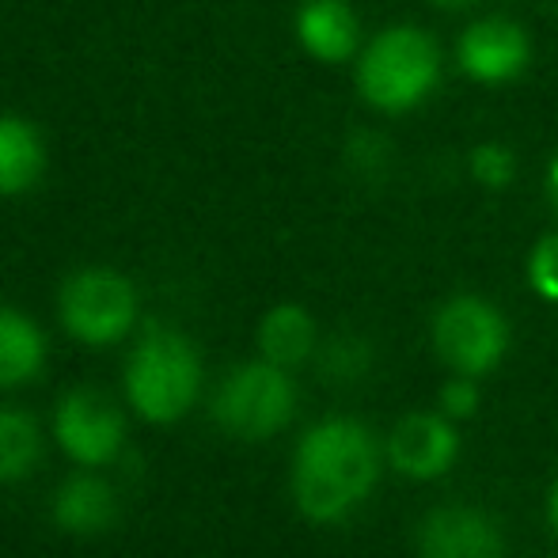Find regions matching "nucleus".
<instances>
[{
	"mask_svg": "<svg viewBox=\"0 0 558 558\" xmlns=\"http://www.w3.org/2000/svg\"><path fill=\"white\" fill-rule=\"evenodd\" d=\"M380 445L361 422L327 418L301 437L293 456V501L308 521L335 524L373 494Z\"/></svg>",
	"mask_w": 558,
	"mask_h": 558,
	"instance_id": "f257e3e1",
	"label": "nucleus"
},
{
	"mask_svg": "<svg viewBox=\"0 0 558 558\" xmlns=\"http://www.w3.org/2000/svg\"><path fill=\"white\" fill-rule=\"evenodd\" d=\"M202 391V357L186 335L148 327L125 361V399L148 426L179 422Z\"/></svg>",
	"mask_w": 558,
	"mask_h": 558,
	"instance_id": "f03ea898",
	"label": "nucleus"
},
{
	"mask_svg": "<svg viewBox=\"0 0 558 558\" xmlns=\"http://www.w3.org/2000/svg\"><path fill=\"white\" fill-rule=\"evenodd\" d=\"M441 81V50L434 35L411 23L384 27L357 58V92L384 114L414 111Z\"/></svg>",
	"mask_w": 558,
	"mask_h": 558,
	"instance_id": "7ed1b4c3",
	"label": "nucleus"
},
{
	"mask_svg": "<svg viewBox=\"0 0 558 558\" xmlns=\"http://www.w3.org/2000/svg\"><path fill=\"white\" fill-rule=\"evenodd\" d=\"M296 414V384L289 368L274 361H247L232 368L214 396V418L228 437L240 441H266L281 434Z\"/></svg>",
	"mask_w": 558,
	"mask_h": 558,
	"instance_id": "20e7f679",
	"label": "nucleus"
},
{
	"mask_svg": "<svg viewBox=\"0 0 558 558\" xmlns=\"http://www.w3.org/2000/svg\"><path fill=\"white\" fill-rule=\"evenodd\" d=\"M58 316L76 342L114 345L137 324V289L111 266H84L61 286Z\"/></svg>",
	"mask_w": 558,
	"mask_h": 558,
	"instance_id": "39448f33",
	"label": "nucleus"
},
{
	"mask_svg": "<svg viewBox=\"0 0 558 558\" xmlns=\"http://www.w3.org/2000/svg\"><path fill=\"white\" fill-rule=\"evenodd\" d=\"M434 350L452 373L483 376L506 357L509 324L483 296H452L434 316Z\"/></svg>",
	"mask_w": 558,
	"mask_h": 558,
	"instance_id": "423d86ee",
	"label": "nucleus"
},
{
	"mask_svg": "<svg viewBox=\"0 0 558 558\" xmlns=\"http://www.w3.org/2000/svg\"><path fill=\"white\" fill-rule=\"evenodd\" d=\"M53 441L81 468H104L122 452L125 418L104 388L81 384L65 391L53 407Z\"/></svg>",
	"mask_w": 558,
	"mask_h": 558,
	"instance_id": "0eeeda50",
	"label": "nucleus"
},
{
	"mask_svg": "<svg viewBox=\"0 0 558 558\" xmlns=\"http://www.w3.org/2000/svg\"><path fill=\"white\" fill-rule=\"evenodd\" d=\"M529 31L506 15L475 20L456 43V65L478 84H509L529 69Z\"/></svg>",
	"mask_w": 558,
	"mask_h": 558,
	"instance_id": "6e6552de",
	"label": "nucleus"
},
{
	"mask_svg": "<svg viewBox=\"0 0 558 558\" xmlns=\"http://www.w3.org/2000/svg\"><path fill=\"white\" fill-rule=\"evenodd\" d=\"M456 456H460V434H456L448 414L411 411L396 422L388 437L391 468L414 483H429V478L445 475L456 463Z\"/></svg>",
	"mask_w": 558,
	"mask_h": 558,
	"instance_id": "1a4fd4ad",
	"label": "nucleus"
},
{
	"mask_svg": "<svg viewBox=\"0 0 558 558\" xmlns=\"http://www.w3.org/2000/svg\"><path fill=\"white\" fill-rule=\"evenodd\" d=\"M418 558H506V539L483 509L445 506L422 521Z\"/></svg>",
	"mask_w": 558,
	"mask_h": 558,
	"instance_id": "9d476101",
	"label": "nucleus"
},
{
	"mask_svg": "<svg viewBox=\"0 0 558 558\" xmlns=\"http://www.w3.org/2000/svg\"><path fill=\"white\" fill-rule=\"evenodd\" d=\"M50 521L69 536H104L118 521V494L104 475L81 468L53 490Z\"/></svg>",
	"mask_w": 558,
	"mask_h": 558,
	"instance_id": "9b49d317",
	"label": "nucleus"
},
{
	"mask_svg": "<svg viewBox=\"0 0 558 558\" xmlns=\"http://www.w3.org/2000/svg\"><path fill=\"white\" fill-rule=\"evenodd\" d=\"M296 43L324 65H338L357 53L361 23L345 0H308L296 12Z\"/></svg>",
	"mask_w": 558,
	"mask_h": 558,
	"instance_id": "f8f14e48",
	"label": "nucleus"
},
{
	"mask_svg": "<svg viewBox=\"0 0 558 558\" xmlns=\"http://www.w3.org/2000/svg\"><path fill=\"white\" fill-rule=\"evenodd\" d=\"M46 171V141L35 122L20 114H0V198H20L35 191Z\"/></svg>",
	"mask_w": 558,
	"mask_h": 558,
	"instance_id": "ddd939ff",
	"label": "nucleus"
},
{
	"mask_svg": "<svg viewBox=\"0 0 558 558\" xmlns=\"http://www.w3.org/2000/svg\"><path fill=\"white\" fill-rule=\"evenodd\" d=\"M46 365V335L20 308H0V388H23Z\"/></svg>",
	"mask_w": 558,
	"mask_h": 558,
	"instance_id": "4468645a",
	"label": "nucleus"
},
{
	"mask_svg": "<svg viewBox=\"0 0 558 558\" xmlns=\"http://www.w3.org/2000/svg\"><path fill=\"white\" fill-rule=\"evenodd\" d=\"M258 353L281 368H296L316 353V319L301 304H278L258 319Z\"/></svg>",
	"mask_w": 558,
	"mask_h": 558,
	"instance_id": "2eb2a0df",
	"label": "nucleus"
},
{
	"mask_svg": "<svg viewBox=\"0 0 558 558\" xmlns=\"http://www.w3.org/2000/svg\"><path fill=\"white\" fill-rule=\"evenodd\" d=\"M43 434L38 422L20 407H0V486L20 483L38 468Z\"/></svg>",
	"mask_w": 558,
	"mask_h": 558,
	"instance_id": "dca6fc26",
	"label": "nucleus"
},
{
	"mask_svg": "<svg viewBox=\"0 0 558 558\" xmlns=\"http://www.w3.org/2000/svg\"><path fill=\"white\" fill-rule=\"evenodd\" d=\"M471 179L486 191H506L517 179V153L501 141H483V145L471 148Z\"/></svg>",
	"mask_w": 558,
	"mask_h": 558,
	"instance_id": "f3484780",
	"label": "nucleus"
},
{
	"mask_svg": "<svg viewBox=\"0 0 558 558\" xmlns=\"http://www.w3.org/2000/svg\"><path fill=\"white\" fill-rule=\"evenodd\" d=\"M529 286L544 301L558 304V232L544 235L529 255Z\"/></svg>",
	"mask_w": 558,
	"mask_h": 558,
	"instance_id": "a211bd4d",
	"label": "nucleus"
},
{
	"mask_svg": "<svg viewBox=\"0 0 558 558\" xmlns=\"http://www.w3.org/2000/svg\"><path fill=\"white\" fill-rule=\"evenodd\" d=\"M478 411V388H475V376H460L448 380L441 388V414H448L452 422L471 418Z\"/></svg>",
	"mask_w": 558,
	"mask_h": 558,
	"instance_id": "6ab92c4d",
	"label": "nucleus"
},
{
	"mask_svg": "<svg viewBox=\"0 0 558 558\" xmlns=\"http://www.w3.org/2000/svg\"><path fill=\"white\" fill-rule=\"evenodd\" d=\"M547 202H551L555 217H558V153L551 156V163H547Z\"/></svg>",
	"mask_w": 558,
	"mask_h": 558,
	"instance_id": "aec40b11",
	"label": "nucleus"
},
{
	"mask_svg": "<svg viewBox=\"0 0 558 558\" xmlns=\"http://www.w3.org/2000/svg\"><path fill=\"white\" fill-rule=\"evenodd\" d=\"M547 513H551V524H555V532H558V478H555V486H551V498H547Z\"/></svg>",
	"mask_w": 558,
	"mask_h": 558,
	"instance_id": "412c9836",
	"label": "nucleus"
},
{
	"mask_svg": "<svg viewBox=\"0 0 558 558\" xmlns=\"http://www.w3.org/2000/svg\"><path fill=\"white\" fill-rule=\"evenodd\" d=\"M429 4H441V8H463V4H475V0H429Z\"/></svg>",
	"mask_w": 558,
	"mask_h": 558,
	"instance_id": "4be33fe9",
	"label": "nucleus"
}]
</instances>
